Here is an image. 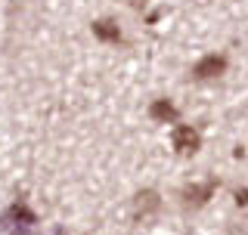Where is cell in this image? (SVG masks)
Instances as JSON below:
<instances>
[{"label":"cell","mask_w":248,"mask_h":235,"mask_svg":"<svg viewBox=\"0 0 248 235\" xmlns=\"http://www.w3.org/2000/svg\"><path fill=\"white\" fill-rule=\"evenodd\" d=\"M158 207H161V195L155 192V189H143V192H137V195H134L130 214H134V220H137V223H143V220H152V217L158 214Z\"/></svg>","instance_id":"obj_1"},{"label":"cell","mask_w":248,"mask_h":235,"mask_svg":"<svg viewBox=\"0 0 248 235\" xmlns=\"http://www.w3.org/2000/svg\"><path fill=\"white\" fill-rule=\"evenodd\" d=\"M223 72H227V56H217V53H211V56L199 59L196 65H192V77L196 81H214V77H220Z\"/></svg>","instance_id":"obj_2"},{"label":"cell","mask_w":248,"mask_h":235,"mask_svg":"<svg viewBox=\"0 0 248 235\" xmlns=\"http://www.w3.org/2000/svg\"><path fill=\"white\" fill-rule=\"evenodd\" d=\"M170 143H174L177 155H196L199 148H202V136L192 127L180 124V127H174V133H170Z\"/></svg>","instance_id":"obj_3"},{"label":"cell","mask_w":248,"mask_h":235,"mask_svg":"<svg viewBox=\"0 0 248 235\" xmlns=\"http://www.w3.org/2000/svg\"><path fill=\"white\" fill-rule=\"evenodd\" d=\"M214 189H217V179H205V183L186 186V189H183V205H186V207H202V205H208V198L214 195Z\"/></svg>","instance_id":"obj_4"},{"label":"cell","mask_w":248,"mask_h":235,"mask_svg":"<svg viewBox=\"0 0 248 235\" xmlns=\"http://www.w3.org/2000/svg\"><path fill=\"white\" fill-rule=\"evenodd\" d=\"M34 223H37V214L25 205V201H16V205L3 214V226H16V229H31Z\"/></svg>","instance_id":"obj_5"},{"label":"cell","mask_w":248,"mask_h":235,"mask_svg":"<svg viewBox=\"0 0 248 235\" xmlns=\"http://www.w3.org/2000/svg\"><path fill=\"white\" fill-rule=\"evenodd\" d=\"M90 28H93V37H99L103 44H118L121 41V28L115 25L112 19H96Z\"/></svg>","instance_id":"obj_6"},{"label":"cell","mask_w":248,"mask_h":235,"mask_svg":"<svg viewBox=\"0 0 248 235\" xmlns=\"http://www.w3.org/2000/svg\"><path fill=\"white\" fill-rule=\"evenodd\" d=\"M149 118L152 121H177V108L168 103V99H155L149 105Z\"/></svg>","instance_id":"obj_7"},{"label":"cell","mask_w":248,"mask_h":235,"mask_svg":"<svg viewBox=\"0 0 248 235\" xmlns=\"http://www.w3.org/2000/svg\"><path fill=\"white\" fill-rule=\"evenodd\" d=\"M127 3H130V6H143L146 0H127Z\"/></svg>","instance_id":"obj_8"}]
</instances>
